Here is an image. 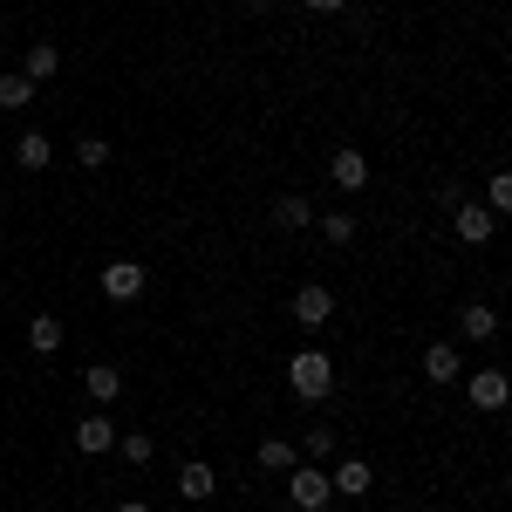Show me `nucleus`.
<instances>
[{
    "instance_id": "obj_2",
    "label": "nucleus",
    "mask_w": 512,
    "mask_h": 512,
    "mask_svg": "<svg viewBox=\"0 0 512 512\" xmlns=\"http://www.w3.org/2000/svg\"><path fill=\"white\" fill-rule=\"evenodd\" d=\"M287 499H294L301 512H328L335 485H328V472H321L315 458H308V465H287Z\"/></svg>"
},
{
    "instance_id": "obj_19",
    "label": "nucleus",
    "mask_w": 512,
    "mask_h": 512,
    "mask_svg": "<svg viewBox=\"0 0 512 512\" xmlns=\"http://www.w3.org/2000/svg\"><path fill=\"white\" fill-rule=\"evenodd\" d=\"M89 396H96V403H117L123 376H117V369H89Z\"/></svg>"
},
{
    "instance_id": "obj_17",
    "label": "nucleus",
    "mask_w": 512,
    "mask_h": 512,
    "mask_svg": "<svg viewBox=\"0 0 512 512\" xmlns=\"http://www.w3.org/2000/svg\"><path fill=\"white\" fill-rule=\"evenodd\" d=\"M28 103H35V82L21 76V69H14V76H0V110H28Z\"/></svg>"
},
{
    "instance_id": "obj_7",
    "label": "nucleus",
    "mask_w": 512,
    "mask_h": 512,
    "mask_svg": "<svg viewBox=\"0 0 512 512\" xmlns=\"http://www.w3.org/2000/svg\"><path fill=\"white\" fill-rule=\"evenodd\" d=\"M76 451H82V458L117 451V424H110V417H82V424H76Z\"/></svg>"
},
{
    "instance_id": "obj_5",
    "label": "nucleus",
    "mask_w": 512,
    "mask_h": 512,
    "mask_svg": "<svg viewBox=\"0 0 512 512\" xmlns=\"http://www.w3.org/2000/svg\"><path fill=\"white\" fill-rule=\"evenodd\" d=\"M451 226H458V239H465V246H485V239L499 233V219H492L485 205H465V198H458V212H451Z\"/></svg>"
},
{
    "instance_id": "obj_12",
    "label": "nucleus",
    "mask_w": 512,
    "mask_h": 512,
    "mask_svg": "<svg viewBox=\"0 0 512 512\" xmlns=\"http://www.w3.org/2000/svg\"><path fill=\"white\" fill-rule=\"evenodd\" d=\"M328 485H335V492H349V499H362V492H369V485H376V472H369V465H362V458H342V465H335V472H328Z\"/></svg>"
},
{
    "instance_id": "obj_9",
    "label": "nucleus",
    "mask_w": 512,
    "mask_h": 512,
    "mask_svg": "<svg viewBox=\"0 0 512 512\" xmlns=\"http://www.w3.org/2000/svg\"><path fill=\"white\" fill-rule=\"evenodd\" d=\"M424 376H431V383H458V376H465V355L451 349V342H431V349H424Z\"/></svg>"
},
{
    "instance_id": "obj_22",
    "label": "nucleus",
    "mask_w": 512,
    "mask_h": 512,
    "mask_svg": "<svg viewBox=\"0 0 512 512\" xmlns=\"http://www.w3.org/2000/svg\"><path fill=\"white\" fill-rule=\"evenodd\" d=\"M117 451H123V458H130V465H151V458H158V444H151V437H144V431L117 437Z\"/></svg>"
},
{
    "instance_id": "obj_10",
    "label": "nucleus",
    "mask_w": 512,
    "mask_h": 512,
    "mask_svg": "<svg viewBox=\"0 0 512 512\" xmlns=\"http://www.w3.org/2000/svg\"><path fill=\"white\" fill-rule=\"evenodd\" d=\"M328 178H335L342 192H362V185H369V158H362V151H335V158H328Z\"/></svg>"
},
{
    "instance_id": "obj_16",
    "label": "nucleus",
    "mask_w": 512,
    "mask_h": 512,
    "mask_svg": "<svg viewBox=\"0 0 512 512\" xmlns=\"http://www.w3.org/2000/svg\"><path fill=\"white\" fill-rule=\"evenodd\" d=\"M458 328H465L472 342H492V335H499V315H492V308L478 301V308H465V315H458Z\"/></svg>"
},
{
    "instance_id": "obj_25",
    "label": "nucleus",
    "mask_w": 512,
    "mask_h": 512,
    "mask_svg": "<svg viewBox=\"0 0 512 512\" xmlns=\"http://www.w3.org/2000/svg\"><path fill=\"white\" fill-rule=\"evenodd\" d=\"M308 7H315V14H342L349 0H308Z\"/></svg>"
},
{
    "instance_id": "obj_28",
    "label": "nucleus",
    "mask_w": 512,
    "mask_h": 512,
    "mask_svg": "<svg viewBox=\"0 0 512 512\" xmlns=\"http://www.w3.org/2000/svg\"><path fill=\"white\" fill-rule=\"evenodd\" d=\"M0 192H7V178H0Z\"/></svg>"
},
{
    "instance_id": "obj_24",
    "label": "nucleus",
    "mask_w": 512,
    "mask_h": 512,
    "mask_svg": "<svg viewBox=\"0 0 512 512\" xmlns=\"http://www.w3.org/2000/svg\"><path fill=\"white\" fill-rule=\"evenodd\" d=\"M308 458H335V431H308Z\"/></svg>"
},
{
    "instance_id": "obj_27",
    "label": "nucleus",
    "mask_w": 512,
    "mask_h": 512,
    "mask_svg": "<svg viewBox=\"0 0 512 512\" xmlns=\"http://www.w3.org/2000/svg\"><path fill=\"white\" fill-rule=\"evenodd\" d=\"M246 7H253V14H267V7H274V0H246Z\"/></svg>"
},
{
    "instance_id": "obj_1",
    "label": "nucleus",
    "mask_w": 512,
    "mask_h": 512,
    "mask_svg": "<svg viewBox=\"0 0 512 512\" xmlns=\"http://www.w3.org/2000/svg\"><path fill=\"white\" fill-rule=\"evenodd\" d=\"M287 383H294V396H301V403H328V390H335V362H328L321 349L287 355Z\"/></svg>"
},
{
    "instance_id": "obj_8",
    "label": "nucleus",
    "mask_w": 512,
    "mask_h": 512,
    "mask_svg": "<svg viewBox=\"0 0 512 512\" xmlns=\"http://www.w3.org/2000/svg\"><path fill=\"white\" fill-rule=\"evenodd\" d=\"M55 69H62V48H55V41H28V62H21V76L35 82H55Z\"/></svg>"
},
{
    "instance_id": "obj_26",
    "label": "nucleus",
    "mask_w": 512,
    "mask_h": 512,
    "mask_svg": "<svg viewBox=\"0 0 512 512\" xmlns=\"http://www.w3.org/2000/svg\"><path fill=\"white\" fill-rule=\"evenodd\" d=\"M117 512H151V506H144V499H123V506Z\"/></svg>"
},
{
    "instance_id": "obj_21",
    "label": "nucleus",
    "mask_w": 512,
    "mask_h": 512,
    "mask_svg": "<svg viewBox=\"0 0 512 512\" xmlns=\"http://www.w3.org/2000/svg\"><path fill=\"white\" fill-rule=\"evenodd\" d=\"M485 212H492V219L512 212V178H506V171H492V185H485Z\"/></svg>"
},
{
    "instance_id": "obj_13",
    "label": "nucleus",
    "mask_w": 512,
    "mask_h": 512,
    "mask_svg": "<svg viewBox=\"0 0 512 512\" xmlns=\"http://www.w3.org/2000/svg\"><path fill=\"white\" fill-rule=\"evenodd\" d=\"M48 158H55V144H48L41 130H28V137H14V164H21V171H48Z\"/></svg>"
},
{
    "instance_id": "obj_6",
    "label": "nucleus",
    "mask_w": 512,
    "mask_h": 512,
    "mask_svg": "<svg viewBox=\"0 0 512 512\" xmlns=\"http://www.w3.org/2000/svg\"><path fill=\"white\" fill-rule=\"evenodd\" d=\"M506 396H512L506 369H472V410H506Z\"/></svg>"
},
{
    "instance_id": "obj_4",
    "label": "nucleus",
    "mask_w": 512,
    "mask_h": 512,
    "mask_svg": "<svg viewBox=\"0 0 512 512\" xmlns=\"http://www.w3.org/2000/svg\"><path fill=\"white\" fill-rule=\"evenodd\" d=\"M103 294L110 301H137L144 294V260H110L103 267Z\"/></svg>"
},
{
    "instance_id": "obj_23",
    "label": "nucleus",
    "mask_w": 512,
    "mask_h": 512,
    "mask_svg": "<svg viewBox=\"0 0 512 512\" xmlns=\"http://www.w3.org/2000/svg\"><path fill=\"white\" fill-rule=\"evenodd\" d=\"M321 233L335 239V246H349V239H355V212H328V219H321Z\"/></svg>"
},
{
    "instance_id": "obj_11",
    "label": "nucleus",
    "mask_w": 512,
    "mask_h": 512,
    "mask_svg": "<svg viewBox=\"0 0 512 512\" xmlns=\"http://www.w3.org/2000/svg\"><path fill=\"white\" fill-rule=\"evenodd\" d=\"M178 492L198 506V499H212V492H219V472H212L205 458H192V465H178Z\"/></svg>"
},
{
    "instance_id": "obj_15",
    "label": "nucleus",
    "mask_w": 512,
    "mask_h": 512,
    "mask_svg": "<svg viewBox=\"0 0 512 512\" xmlns=\"http://www.w3.org/2000/svg\"><path fill=\"white\" fill-rule=\"evenodd\" d=\"M28 349H35V355H55V349H62V321H55V315H35V321H28Z\"/></svg>"
},
{
    "instance_id": "obj_18",
    "label": "nucleus",
    "mask_w": 512,
    "mask_h": 512,
    "mask_svg": "<svg viewBox=\"0 0 512 512\" xmlns=\"http://www.w3.org/2000/svg\"><path fill=\"white\" fill-rule=\"evenodd\" d=\"M287 465H301L294 444H287V437H267V444H260V472H287Z\"/></svg>"
},
{
    "instance_id": "obj_20",
    "label": "nucleus",
    "mask_w": 512,
    "mask_h": 512,
    "mask_svg": "<svg viewBox=\"0 0 512 512\" xmlns=\"http://www.w3.org/2000/svg\"><path fill=\"white\" fill-rule=\"evenodd\" d=\"M76 164L82 171H103V164H110V144H103V137H76Z\"/></svg>"
},
{
    "instance_id": "obj_3",
    "label": "nucleus",
    "mask_w": 512,
    "mask_h": 512,
    "mask_svg": "<svg viewBox=\"0 0 512 512\" xmlns=\"http://www.w3.org/2000/svg\"><path fill=\"white\" fill-rule=\"evenodd\" d=\"M294 321H301L308 335H315V328H328V321H335V294H328L321 280H308V287L294 294Z\"/></svg>"
},
{
    "instance_id": "obj_14",
    "label": "nucleus",
    "mask_w": 512,
    "mask_h": 512,
    "mask_svg": "<svg viewBox=\"0 0 512 512\" xmlns=\"http://www.w3.org/2000/svg\"><path fill=\"white\" fill-rule=\"evenodd\" d=\"M308 219H315V205H308V198H301V192L274 198V226H280V233H301Z\"/></svg>"
}]
</instances>
